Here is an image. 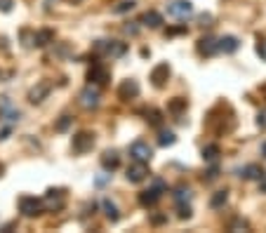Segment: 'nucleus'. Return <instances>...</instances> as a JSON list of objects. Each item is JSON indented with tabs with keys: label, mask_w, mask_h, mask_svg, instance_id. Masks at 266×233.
<instances>
[{
	"label": "nucleus",
	"mask_w": 266,
	"mask_h": 233,
	"mask_svg": "<svg viewBox=\"0 0 266 233\" xmlns=\"http://www.w3.org/2000/svg\"><path fill=\"white\" fill-rule=\"evenodd\" d=\"M184 109H186V99H182V97H177V99L170 104V111H172V113H182Z\"/></svg>",
	"instance_id": "25"
},
{
	"label": "nucleus",
	"mask_w": 266,
	"mask_h": 233,
	"mask_svg": "<svg viewBox=\"0 0 266 233\" xmlns=\"http://www.w3.org/2000/svg\"><path fill=\"white\" fill-rule=\"evenodd\" d=\"M118 95H120V99H135L137 95H139V82L137 80H123V85H120V89H118Z\"/></svg>",
	"instance_id": "12"
},
{
	"label": "nucleus",
	"mask_w": 266,
	"mask_h": 233,
	"mask_svg": "<svg viewBox=\"0 0 266 233\" xmlns=\"http://www.w3.org/2000/svg\"><path fill=\"white\" fill-rule=\"evenodd\" d=\"M52 38H55V33L45 28V31H38V33H33V40H31V45H35V48H45V45H48Z\"/></svg>",
	"instance_id": "18"
},
{
	"label": "nucleus",
	"mask_w": 266,
	"mask_h": 233,
	"mask_svg": "<svg viewBox=\"0 0 266 233\" xmlns=\"http://www.w3.org/2000/svg\"><path fill=\"white\" fill-rule=\"evenodd\" d=\"M97 52L102 55H111V57H123L127 52V45L125 42H118V40H99L95 45Z\"/></svg>",
	"instance_id": "1"
},
{
	"label": "nucleus",
	"mask_w": 266,
	"mask_h": 233,
	"mask_svg": "<svg viewBox=\"0 0 266 233\" xmlns=\"http://www.w3.org/2000/svg\"><path fill=\"white\" fill-rule=\"evenodd\" d=\"M142 21H144V26H149V28H160L163 26V17H160L156 10H149V12L142 17Z\"/></svg>",
	"instance_id": "17"
},
{
	"label": "nucleus",
	"mask_w": 266,
	"mask_h": 233,
	"mask_svg": "<svg viewBox=\"0 0 266 233\" xmlns=\"http://www.w3.org/2000/svg\"><path fill=\"white\" fill-rule=\"evenodd\" d=\"M261 156L266 158V142H264V144H261Z\"/></svg>",
	"instance_id": "35"
},
{
	"label": "nucleus",
	"mask_w": 266,
	"mask_h": 233,
	"mask_svg": "<svg viewBox=\"0 0 266 233\" xmlns=\"http://www.w3.org/2000/svg\"><path fill=\"white\" fill-rule=\"evenodd\" d=\"M238 48H240V42L236 35H224V38L217 40V52H224V55H233Z\"/></svg>",
	"instance_id": "9"
},
{
	"label": "nucleus",
	"mask_w": 266,
	"mask_h": 233,
	"mask_svg": "<svg viewBox=\"0 0 266 233\" xmlns=\"http://www.w3.org/2000/svg\"><path fill=\"white\" fill-rule=\"evenodd\" d=\"M259 189L266 193V174H261V177H259Z\"/></svg>",
	"instance_id": "34"
},
{
	"label": "nucleus",
	"mask_w": 266,
	"mask_h": 233,
	"mask_svg": "<svg viewBox=\"0 0 266 233\" xmlns=\"http://www.w3.org/2000/svg\"><path fill=\"white\" fill-rule=\"evenodd\" d=\"M50 89H52V85H50V82H38V85H35V87L28 92V99H31L33 104H40L42 99L50 95Z\"/></svg>",
	"instance_id": "11"
},
{
	"label": "nucleus",
	"mask_w": 266,
	"mask_h": 233,
	"mask_svg": "<svg viewBox=\"0 0 266 233\" xmlns=\"http://www.w3.org/2000/svg\"><path fill=\"white\" fill-rule=\"evenodd\" d=\"M95 146V134H90V132H78L73 137V151L75 153H85L90 151Z\"/></svg>",
	"instance_id": "7"
},
{
	"label": "nucleus",
	"mask_w": 266,
	"mask_h": 233,
	"mask_svg": "<svg viewBox=\"0 0 266 233\" xmlns=\"http://www.w3.org/2000/svg\"><path fill=\"white\" fill-rule=\"evenodd\" d=\"M158 200H160V191L149 189V191H144L142 196H139V205H142V207H153Z\"/></svg>",
	"instance_id": "15"
},
{
	"label": "nucleus",
	"mask_w": 266,
	"mask_h": 233,
	"mask_svg": "<svg viewBox=\"0 0 266 233\" xmlns=\"http://www.w3.org/2000/svg\"><path fill=\"white\" fill-rule=\"evenodd\" d=\"M120 165V158H118V153L116 151H106L102 156V167L104 170H109V172H113Z\"/></svg>",
	"instance_id": "16"
},
{
	"label": "nucleus",
	"mask_w": 266,
	"mask_h": 233,
	"mask_svg": "<svg viewBox=\"0 0 266 233\" xmlns=\"http://www.w3.org/2000/svg\"><path fill=\"white\" fill-rule=\"evenodd\" d=\"M12 10V0H0V12H10Z\"/></svg>",
	"instance_id": "31"
},
{
	"label": "nucleus",
	"mask_w": 266,
	"mask_h": 233,
	"mask_svg": "<svg viewBox=\"0 0 266 233\" xmlns=\"http://www.w3.org/2000/svg\"><path fill=\"white\" fill-rule=\"evenodd\" d=\"M68 125H71V118H68V116H64L62 120L57 123V130H59V132H64V130H68Z\"/></svg>",
	"instance_id": "28"
},
{
	"label": "nucleus",
	"mask_w": 266,
	"mask_h": 233,
	"mask_svg": "<svg viewBox=\"0 0 266 233\" xmlns=\"http://www.w3.org/2000/svg\"><path fill=\"white\" fill-rule=\"evenodd\" d=\"M179 217H182V219H189V217H191V207L184 205V203H179Z\"/></svg>",
	"instance_id": "27"
},
{
	"label": "nucleus",
	"mask_w": 266,
	"mask_h": 233,
	"mask_svg": "<svg viewBox=\"0 0 266 233\" xmlns=\"http://www.w3.org/2000/svg\"><path fill=\"white\" fill-rule=\"evenodd\" d=\"M219 158V146L217 144H210V146H205L203 149V160L205 163H214Z\"/></svg>",
	"instance_id": "21"
},
{
	"label": "nucleus",
	"mask_w": 266,
	"mask_h": 233,
	"mask_svg": "<svg viewBox=\"0 0 266 233\" xmlns=\"http://www.w3.org/2000/svg\"><path fill=\"white\" fill-rule=\"evenodd\" d=\"M261 174H264V170H261L259 165H245L240 170V177H245V179H259Z\"/></svg>",
	"instance_id": "19"
},
{
	"label": "nucleus",
	"mask_w": 266,
	"mask_h": 233,
	"mask_svg": "<svg viewBox=\"0 0 266 233\" xmlns=\"http://www.w3.org/2000/svg\"><path fill=\"white\" fill-rule=\"evenodd\" d=\"M132 7H135V0H123L120 5L113 7V12H116V14H123V12H127V10H132Z\"/></svg>",
	"instance_id": "26"
},
{
	"label": "nucleus",
	"mask_w": 266,
	"mask_h": 233,
	"mask_svg": "<svg viewBox=\"0 0 266 233\" xmlns=\"http://www.w3.org/2000/svg\"><path fill=\"white\" fill-rule=\"evenodd\" d=\"M0 174H3V165H0Z\"/></svg>",
	"instance_id": "36"
},
{
	"label": "nucleus",
	"mask_w": 266,
	"mask_h": 233,
	"mask_svg": "<svg viewBox=\"0 0 266 233\" xmlns=\"http://www.w3.org/2000/svg\"><path fill=\"white\" fill-rule=\"evenodd\" d=\"M130 156L132 160H139V163H149L151 158H153V149H151L146 142H135L130 146Z\"/></svg>",
	"instance_id": "5"
},
{
	"label": "nucleus",
	"mask_w": 266,
	"mask_h": 233,
	"mask_svg": "<svg viewBox=\"0 0 266 233\" xmlns=\"http://www.w3.org/2000/svg\"><path fill=\"white\" fill-rule=\"evenodd\" d=\"M229 200V191H217L214 196H212V200H210V205L212 207H221Z\"/></svg>",
	"instance_id": "24"
},
{
	"label": "nucleus",
	"mask_w": 266,
	"mask_h": 233,
	"mask_svg": "<svg viewBox=\"0 0 266 233\" xmlns=\"http://www.w3.org/2000/svg\"><path fill=\"white\" fill-rule=\"evenodd\" d=\"M102 207H104V212H106V217H109L111 221H118L120 219V214H118V207H116V203H111L109 198L102 203Z\"/></svg>",
	"instance_id": "20"
},
{
	"label": "nucleus",
	"mask_w": 266,
	"mask_h": 233,
	"mask_svg": "<svg viewBox=\"0 0 266 233\" xmlns=\"http://www.w3.org/2000/svg\"><path fill=\"white\" fill-rule=\"evenodd\" d=\"M19 212L24 217H38L42 212V200H38L35 196H24L19 200Z\"/></svg>",
	"instance_id": "2"
},
{
	"label": "nucleus",
	"mask_w": 266,
	"mask_h": 233,
	"mask_svg": "<svg viewBox=\"0 0 266 233\" xmlns=\"http://www.w3.org/2000/svg\"><path fill=\"white\" fill-rule=\"evenodd\" d=\"M167 78H170V64H158L156 69L151 71V80L156 87H163Z\"/></svg>",
	"instance_id": "10"
},
{
	"label": "nucleus",
	"mask_w": 266,
	"mask_h": 233,
	"mask_svg": "<svg viewBox=\"0 0 266 233\" xmlns=\"http://www.w3.org/2000/svg\"><path fill=\"white\" fill-rule=\"evenodd\" d=\"M146 177H149V167H146V163L135 160V165L127 167V181H132V184H139V181H144Z\"/></svg>",
	"instance_id": "8"
},
{
	"label": "nucleus",
	"mask_w": 266,
	"mask_h": 233,
	"mask_svg": "<svg viewBox=\"0 0 266 233\" xmlns=\"http://www.w3.org/2000/svg\"><path fill=\"white\" fill-rule=\"evenodd\" d=\"M198 52L203 57H212L214 52H217V40H214V38H210V35L200 38V40H198Z\"/></svg>",
	"instance_id": "13"
},
{
	"label": "nucleus",
	"mask_w": 266,
	"mask_h": 233,
	"mask_svg": "<svg viewBox=\"0 0 266 233\" xmlns=\"http://www.w3.org/2000/svg\"><path fill=\"white\" fill-rule=\"evenodd\" d=\"M174 200H177V203H189V200H191V189L177 186V189H174Z\"/></svg>",
	"instance_id": "22"
},
{
	"label": "nucleus",
	"mask_w": 266,
	"mask_h": 233,
	"mask_svg": "<svg viewBox=\"0 0 266 233\" xmlns=\"http://www.w3.org/2000/svg\"><path fill=\"white\" fill-rule=\"evenodd\" d=\"M151 125H160V113L158 111H151Z\"/></svg>",
	"instance_id": "32"
},
{
	"label": "nucleus",
	"mask_w": 266,
	"mask_h": 233,
	"mask_svg": "<svg viewBox=\"0 0 266 233\" xmlns=\"http://www.w3.org/2000/svg\"><path fill=\"white\" fill-rule=\"evenodd\" d=\"M64 203H66L64 191H55V189H50L48 196H45V200H42V207H48V210H52V212H59V210L64 207Z\"/></svg>",
	"instance_id": "6"
},
{
	"label": "nucleus",
	"mask_w": 266,
	"mask_h": 233,
	"mask_svg": "<svg viewBox=\"0 0 266 233\" xmlns=\"http://www.w3.org/2000/svg\"><path fill=\"white\" fill-rule=\"evenodd\" d=\"M99 87L97 85H87V87L82 89L80 95H78V102H80L82 109H97L99 106Z\"/></svg>",
	"instance_id": "3"
},
{
	"label": "nucleus",
	"mask_w": 266,
	"mask_h": 233,
	"mask_svg": "<svg viewBox=\"0 0 266 233\" xmlns=\"http://www.w3.org/2000/svg\"><path fill=\"white\" fill-rule=\"evenodd\" d=\"M90 80L95 82V85H104V82L109 80V71L104 69V66H99V64H95L90 69Z\"/></svg>",
	"instance_id": "14"
},
{
	"label": "nucleus",
	"mask_w": 266,
	"mask_h": 233,
	"mask_svg": "<svg viewBox=\"0 0 266 233\" xmlns=\"http://www.w3.org/2000/svg\"><path fill=\"white\" fill-rule=\"evenodd\" d=\"M174 142H177V137H174V132H170V130H163L160 137H158V144L160 146H172Z\"/></svg>",
	"instance_id": "23"
},
{
	"label": "nucleus",
	"mask_w": 266,
	"mask_h": 233,
	"mask_svg": "<svg viewBox=\"0 0 266 233\" xmlns=\"http://www.w3.org/2000/svg\"><path fill=\"white\" fill-rule=\"evenodd\" d=\"M137 31H139V28H137V26H130V24H127V26H125V33H130V35H135Z\"/></svg>",
	"instance_id": "33"
},
{
	"label": "nucleus",
	"mask_w": 266,
	"mask_h": 233,
	"mask_svg": "<svg viewBox=\"0 0 266 233\" xmlns=\"http://www.w3.org/2000/svg\"><path fill=\"white\" fill-rule=\"evenodd\" d=\"M257 125H259L261 130H266V109L259 111V116H257Z\"/></svg>",
	"instance_id": "29"
},
{
	"label": "nucleus",
	"mask_w": 266,
	"mask_h": 233,
	"mask_svg": "<svg viewBox=\"0 0 266 233\" xmlns=\"http://www.w3.org/2000/svg\"><path fill=\"white\" fill-rule=\"evenodd\" d=\"M257 55H259L261 59H264V62H266V40H261L259 45H257Z\"/></svg>",
	"instance_id": "30"
},
{
	"label": "nucleus",
	"mask_w": 266,
	"mask_h": 233,
	"mask_svg": "<svg viewBox=\"0 0 266 233\" xmlns=\"http://www.w3.org/2000/svg\"><path fill=\"white\" fill-rule=\"evenodd\" d=\"M167 14L174 17V19H186V17H191L193 14V5L191 0H174L167 5Z\"/></svg>",
	"instance_id": "4"
}]
</instances>
